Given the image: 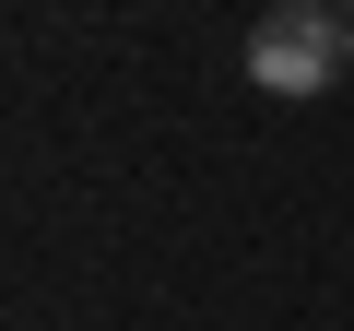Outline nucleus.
Returning <instances> with one entry per match:
<instances>
[{
  "label": "nucleus",
  "instance_id": "2",
  "mask_svg": "<svg viewBox=\"0 0 354 331\" xmlns=\"http://www.w3.org/2000/svg\"><path fill=\"white\" fill-rule=\"evenodd\" d=\"M330 12H354V0H330Z\"/></svg>",
  "mask_w": 354,
  "mask_h": 331
},
{
  "label": "nucleus",
  "instance_id": "1",
  "mask_svg": "<svg viewBox=\"0 0 354 331\" xmlns=\"http://www.w3.org/2000/svg\"><path fill=\"white\" fill-rule=\"evenodd\" d=\"M342 71H354V12H330V0H272V12L248 24V83H260V95L307 107V95H330Z\"/></svg>",
  "mask_w": 354,
  "mask_h": 331
}]
</instances>
